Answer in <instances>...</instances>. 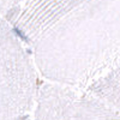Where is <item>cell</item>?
<instances>
[{
	"instance_id": "cell-1",
	"label": "cell",
	"mask_w": 120,
	"mask_h": 120,
	"mask_svg": "<svg viewBox=\"0 0 120 120\" xmlns=\"http://www.w3.org/2000/svg\"><path fill=\"white\" fill-rule=\"evenodd\" d=\"M33 120H120V109L86 90L45 83L38 88Z\"/></svg>"
},
{
	"instance_id": "cell-2",
	"label": "cell",
	"mask_w": 120,
	"mask_h": 120,
	"mask_svg": "<svg viewBox=\"0 0 120 120\" xmlns=\"http://www.w3.org/2000/svg\"><path fill=\"white\" fill-rule=\"evenodd\" d=\"M86 91L101 98L108 105L120 109V36L115 66L111 72H108L106 76L95 82L91 86H89Z\"/></svg>"
}]
</instances>
